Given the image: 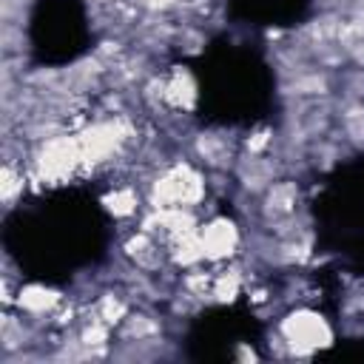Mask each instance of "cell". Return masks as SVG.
<instances>
[{
    "label": "cell",
    "instance_id": "cell-1",
    "mask_svg": "<svg viewBox=\"0 0 364 364\" xmlns=\"http://www.w3.org/2000/svg\"><path fill=\"white\" fill-rule=\"evenodd\" d=\"M284 333H287V338L296 344H307V347H316V344H321V341H327V327H324V321L318 318V316H313V313H299V316H290L287 318V324H284Z\"/></svg>",
    "mask_w": 364,
    "mask_h": 364
},
{
    "label": "cell",
    "instance_id": "cell-2",
    "mask_svg": "<svg viewBox=\"0 0 364 364\" xmlns=\"http://www.w3.org/2000/svg\"><path fill=\"white\" fill-rule=\"evenodd\" d=\"M199 242H202V253L205 256H225V253H230L233 250V245H236V230H233V225L230 222H210L205 230H202V236H199Z\"/></svg>",
    "mask_w": 364,
    "mask_h": 364
}]
</instances>
